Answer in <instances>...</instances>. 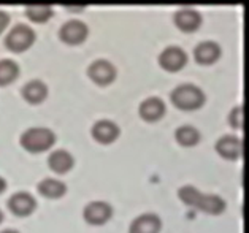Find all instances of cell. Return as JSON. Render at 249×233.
<instances>
[{
    "mask_svg": "<svg viewBox=\"0 0 249 233\" xmlns=\"http://www.w3.org/2000/svg\"><path fill=\"white\" fill-rule=\"evenodd\" d=\"M90 133H92V138L95 140V142H99L102 144H110L119 137L121 128L114 121L100 119L92 125Z\"/></svg>",
    "mask_w": 249,
    "mask_h": 233,
    "instance_id": "7c38bea8",
    "label": "cell"
},
{
    "mask_svg": "<svg viewBox=\"0 0 249 233\" xmlns=\"http://www.w3.org/2000/svg\"><path fill=\"white\" fill-rule=\"evenodd\" d=\"M3 220V213H2V210H0V222Z\"/></svg>",
    "mask_w": 249,
    "mask_h": 233,
    "instance_id": "484cf974",
    "label": "cell"
},
{
    "mask_svg": "<svg viewBox=\"0 0 249 233\" xmlns=\"http://www.w3.org/2000/svg\"><path fill=\"white\" fill-rule=\"evenodd\" d=\"M216 151L227 161H236L243 156V140L236 135H224L216 142Z\"/></svg>",
    "mask_w": 249,
    "mask_h": 233,
    "instance_id": "30bf717a",
    "label": "cell"
},
{
    "mask_svg": "<svg viewBox=\"0 0 249 233\" xmlns=\"http://www.w3.org/2000/svg\"><path fill=\"white\" fill-rule=\"evenodd\" d=\"M35 32L34 29L27 24H16L5 36V46L13 53H22L29 50L35 41Z\"/></svg>",
    "mask_w": 249,
    "mask_h": 233,
    "instance_id": "277c9868",
    "label": "cell"
},
{
    "mask_svg": "<svg viewBox=\"0 0 249 233\" xmlns=\"http://www.w3.org/2000/svg\"><path fill=\"white\" fill-rule=\"evenodd\" d=\"M89 27L80 19H70L59 29V38L67 45H81L88 38Z\"/></svg>",
    "mask_w": 249,
    "mask_h": 233,
    "instance_id": "5b68a950",
    "label": "cell"
},
{
    "mask_svg": "<svg viewBox=\"0 0 249 233\" xmlns=\"http://www.w3.org/2000/svg\"><path fill=\"white\" fill-rule=\"evenodd\" d=\"M19 143L29 152H43L56 143V133L48 127H29L22 132Z\"/></svg>",
    "mask_w": 249,
    "mask_h": 233,
    "instance_id": "3957f363",
    "label": "cell"
},
{
    "mask_svg": "<svg viewBox=\"0 0 249 233\" xmlns=\"http://www.w3.org/2000/svg\"><path fill=\"white\" fill-rule=\"evenodd\" d=\"M175 138L181 146L191 148L200 142V132L194 125H181L175 130Z\"/></svg>",
    "mask_w": 249,
    "mask_h": 233,
    "instance_id": "d6986e66",
    "label": "cell"
},
{
    "mask_svg": "<svg viewBox=\"0 0 249 233\" xmlns=\"http://www.w3.org/2000/svg\"><path fill=\"white\" fill-rule=\"evenodd\" d=\"M162 229V220L154 213L140 214L130 222L129 233H159Z\"/></svg>",
    "mask_w": 249,
    "mask_h": 233,
    "instance_id": "4fadbf2b",
    "label": "cell"
},
{
    "mask_svg": "<svg viewBox=\"0 0 249 233\" xmlns=\"http://www.w3.org/2000/svg\"><path fill=\"white\" fill-rule=\"evenodd\" d=\"M140 118L146 122H156L165 114V103L159 97H148L138 107Z\"/></svg>",
    "mask_w": 249,
    "mask_h": 233,
    "instance_id": "5bb4252c",
    "label": "cell"
},
{
    "mask_svg": "<svg viewBox=\"0 0 249 233\" xmlns=\"http://www.w3.org/2000/svg\"><path fill=\"white\" fill-rule=\"evenodd\" d=\"M24 100L29 103H41L48 97V88L41 79H30L21 90Z\"/></svg>",
    "mask_w": 249,
    "mask_h": 233,
    "instance_id": "e0dca14e",
    "label": "cell"
},
{
    "mask_svg": "<svg viewBox=\"0 0 249 233\" xmlns=\"http://www.w3.org/2000/svg\"><path fill=\"white\" fill-rule=\"evenodd\" d=\"M37 189L46 198H60L67 192V184L56 178H45L38 182Z\"/></svg>",
    "mask_w": 249,
    "mask_h": 233,
    "instance_id": "ac0fdd59",
    "label": "cell"
},
{
    "mask_svg": "<svg viewBox=\"0 0 249 233\" xmlns=\"http://www.w3.org/2000/svg\"><path fill=\"white\" fill-rule=\"evenodd\" d=\"M88 76L99 86H108L116 78V67L110 60L99 59L88 67Z\"/></svg>",
    "mask_w": 249,
    "mask_h": 233,
    "instance_id": "ba28073f",
    "label": "cell"
},
{
    "mask_svg": "<svg viewBox=\"0 0 249 233\" xmlns=\"http://www.w3.org/2000/svg\"><path fill=\"white\" fill-rule=\"evenodd\" d=\"M53 7L51 5H45V3H34V5H27L26 7V15L30 21L34 22H46L48 19H51L53 16Z\"/></svg>",
    "mask_w": 249,
    "mask_h": 233,
    "instance_id": "ffe728a7",
    "label": "cell"
},
{
    "mask_svg": "<svg viewBox=\"0 0 249 233\" xmlns=\"http://www.w3.org/2000/svg\"><path fill=\"white\" fill-rule=\"evenodd\" d=\"M111 216H113L111 205L102 200L89 201L83 210V217L90 225H103L111 219Z\"/></svg>",
    "mask_w": 249,
    "mask_h": 233,
    "instance_id": "8992f818",
    "label": "cell"
},
{
    "mask_svg": "<svg viewBox=\"0 0 249 233\" xmlns=\"http://www.w3.org/2000/svg\"><path fill=\"white\" fill-rule=\"evenodd\" d=\"M194 57L202 65L214 64L216 60L221 57V46L217 45L216 41H211V40L202 41V43H198L196 46V50H194Z\"/></svg>",
    "mask_w": 249,
    "mask_h": 233,
    "instance_id": "9a60e30c",
    "label": "cell"
},
{
    "mask_svg": "<svg viewBox=\"0 0 249 233\" xmlns=\"http://www.w3.org/2000/svg\"><path fill=\"white\" fill-rule=\"evenodd\" d=\"M187 64V54L179 46H167L159 54V65L165 72H179Z\"/></svg>",
    "mask_w": 249,
    "mask_h": 233,
    "instance_id": "52a82bcc",
    "label": "cell"
},
{
    "mask_svg": "<svg viewBox=\"0 0 249 233\" xmlns=\"http://www.w3.org/2000/svg\"><path fill=\"white\" fill-rule=\"evenodd\" d=\"M8 210L16 214V216H29L35 211L37 208V200L32 194H29L26 191L15 192L7 201Z\"/></svg>",
    "mask_w": 249,
    "mask_h": 233,
    "instance_id": "9c48e42d",
    "label": "cell"
},
{
    "mask_svg": "<svg viewBox=\"0 0 249 233\" xmlns=\"http://www.w3.org/2000/svg\"><path fill=\"white\" fill-rule=\"evenodd\" d=\"M19 75V65L11 59L0 60V86L13 83Z\"/></svg>",
    "mask_w": 249,
    "mask_h": 233,
    "instance_id": "44dd1931",
    "label": "cell"
},
{
    "mask_svg": "<svg viewBox=\"0 0 249 233\" xmlns=\"http://www.w3.org/2000/svg\"><path fill=\"white\" fill-rule=\"evenodd\" d=\"M178 197L183 203L197 208L208 214H221L226 210V201L216 194H202L191 184L178 189Z\"/></svg>",
    "mask_w": 249,
    "mask_h": 233,
    "instance_id": "6da1fadb",
    "label": "cell"
},
{
    "mask_svg": "<svg viewBox=\"0 0 249 233\" xmlns=\"http://www.w3.org/2000/svg\"><path fill=\"white\" fill-rule=\"evenodd\" d=\"M0 233H21V232H18L15 229H3V230H0Z\"/></svg>",
    "mask_w": 249,
    "mask_h": 233,
    "instance_id": "d4e9b609",
    "label": "cell"
},
{
    "mask_svg": "<svg viewBox=\"0 0 249 233\" xmlns=\"http://www.w3.org/2000/svg\"><path fill=\"white\" fill-rule=\"evenodd\" d=\"M48 165H50V168L54 173L64 175L73 168L75 159L67 149H56L48 156Z\"/></svg>",
    "mask_w": 249,
    "mask_h": 233,
    "instance_id": "2e32d148",
    "label": "cell"
},
{
    "mask_svg": "<svg viewBox=\"0 0 249 233\" xmlns=\"http://www.w3.org/2000/svg\"><path fill=\"white\" fill-rule=\"evenodd\" d=\"M8 22H10V15L5 13L3 10H0V34H2L5 29H7Z\"/></svg>",
    "mask_w": 249,
    "mask_h": 233,
    "instance_id": "603a6c76",
    "label": "cell"
},
{
    "mask_svg": "<svg viewBox=\"0 0 249 233\" xmlns=\"http://www.w3.org/2000/svg\"><path fill=\"white\" fill-rule=\"evenodd\" d=\"M5 189H7V181H5L2 176H0V194H2Z\"/></svg>",
    "mask_w": 249,
    "mask_h": 233,
    "instance_id": "cb8c5ba5",
    "label": "cell"
},
{
    "mask_svg": "<svg viewBox=\"0 0 249 233\" xmlns=\"http://www.w3.org/2000/svg\"><path fill=\"white\" fill-rule=\"evenodd\" d=\"M229 122L233 128H243V105H236L229 114Z\"/></svg>",
    "mask_w": 249,
    "mask_h": 233,
    "instance_id": "7402d4cb",
    "label": "cell"
},
{
    "mask_svg": "<svg viewBox=\"0 0 249 233\" xmlns=\"http://www.w3.org/2000/svg\"><path fill=\"white\" fill-rule=\"evenodd\" d=\"M170 100L178 109L194 111L205 103V92L192 83L179 84L170 92Z\"/></svg>",
    "mask_w": 249,
    "mask_h": 233,
    "instance_id": "7a4b0ae2",
    "label": "cell"
},
{
    "mask_svg": "<svg viewBox=\"0 0 249 233\" xmlns=\"http://www.w3.org/2000/svg\"><path fill=\"white\" fill-rule=\"evenodd\" d=\"M173 21L179 30H183L186 34H191L196 32L200 27V24H202V15L192 7H183L175 13Z\"/></svg>",
    "mask_w": 249,
    "mask_h": 233,
    "instance_id": "8fae6325",
    "label": "cell"
}]
</instances>
